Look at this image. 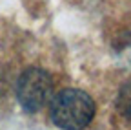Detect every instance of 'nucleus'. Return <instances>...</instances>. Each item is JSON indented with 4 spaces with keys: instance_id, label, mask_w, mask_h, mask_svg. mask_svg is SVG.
Wrapping results in <instances>:
<instances>
[{
    "instance_id": "f257e3e1",
    "label": "nucleus",
    "mask_w": 131,
    "mask_h": 130,
    "mask_svg": "<svg viewBox=\"0 0 131 130\" xmlns=\"http://www.w3.org/2000/svg\"><path fill=\"white\" fill-rule=\"evenodd\" d=\"M95 116L93 99L82 90L66 88L51 99V119L62 130H82Z\"/></svg>"
},
{
    "instance_id": "f03ea898",
    "label": "nucleus",
    "mask_w": 131,
    "mask_h": 130,
    "mask_svg": "<svg viewBox=\"0 0 131 130\" xmlns=\"http://www.w3.org/2000/svg\"><path fill=\"white\" fill-rule=\"evenodd\" d=\"M53 97V81L40 68L26 70L16 83V99L26 112H38Z\"/></svg>"
},
{
    "instance_id": "7ed1b4c3",
    "label": "nucleus",
    "mask_w": 131,
    "mask_h": 130,
    "mask_svg": "<svg viewBox=\"0 0 131 130\" xmlns=\"http://www.w3.org/2000/svg\"><path fill=\"white\" fill-rule=\"evenodd\" d=\"M117 110L131 121V81H127L117 95Z\"/></svg>"
}]
</instances>
